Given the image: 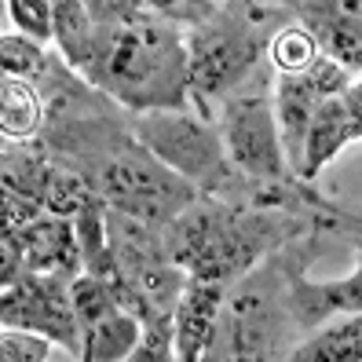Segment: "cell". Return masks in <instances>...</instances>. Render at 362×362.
Segmentation results:
<instances>
[{
  "label": "cell",
  "mask_w": 362,
  "mask_h": 362,
  "mask_svg": "<svg viewBox=\"0 0 362 362\" xmlns=\"http://www.w3.org/2000/svg\"><path fill=\"white\" fill-rule=\"evenodd\" d=\"M124 362H176V340L173 326H158V329H143L139 348L124 358Z\"/></svg>",
  "instance_id": "603a6c76"
},
{
  "label": "cell",
  "mask_w": 362,
  "mask_h": 362,
  "mask_svg": "<svg viewBox=\"0 0 362 362\" xmlns=\"http://www.w3.org/2000/svg\"><path fill=\"white\" fill-rule=\"evenodd\" d=\"M37 88L45 95V129L37 139L62 168L88 183L110 212L165 230L202 198L136 139L132 114L95 92L59 55H52Z\"/></svg>",
  "instance_id": "6da1fadb"
},
{
  "label": "cell",
  "mask_w": 362,
  "mask_h": 362,
  "mask_svg": "<svg viewBox=\"0 0 362 362\" xmlns=\"http://www.w3.org/2000/svg\"><path fill=\"white\" fill-rule=\"evenodd\" d=\"M0 322L4 329H23L66 348L81 358V326L74 311V282L62 274H18L0 293Z\"/></svg>",
  "instance_id": "ba28073f"
},
{
  "label": "cell",
  "mask_w": 362,
  "mask_h": 362,
  "mask_svg": "<svg viewBox=\"0 0 362 362\" xmlns=\"http://www.w3.org/2000/svg\"><path fill=\"white\" fill-rule=\"evenodd\" d=\"M355 77L344 74L329 59H318L308 74H274V117H279V132L286 146L289 173L300 180L304 165V139L311 129V117L318 114V106L337 99Z\"/></svg>",
  "instance_id": "9c48e42d"
},
{
  "label": "cell",
  "mask_w": 362,
  "mask_h": 362,
  "mask_svg": "<svg viewBox=\"0 0 362 362\" xmlns=\"http://www.w3.org/2000/svg\"><path fill=\"white\" fill-rule=\"evenodd\" d=\"M318 59H322V52H318V40H315L300 23H293V18L271 37L267 62H271L274 74H308Z\"/></svg>",
  "instance_id": "d6986e66"
},
{
  "label": "cell",
  "mask_w": 362,
  "mask_h": 362,
  "mask_svg": "<svg viewBox=\"0 0 362 362\" xmlns=\"http://www.w3.org/2000/svg\"><path fill=\"white\" fill-rule=\"evenodd\" d=\"M322 234L311 220L279 209H252L220 198H198L165 227V245L187 279L234 286L286 245ZM329 238V234H326ZM333 242V238H329Z\"/></svg>",
  "instance_id": "3957f363"
},
{
  "label": "cell",
  "mask_w": 362,
  "mask_h": 362,
  "mask_svg": "<svg viewBox=\"0 0 362 362\" xmlns=\"http://www.w3.org/2000/svg\"><path fill=\"white\" fill-rule=\"evenodd\" d=\"M132 132L168 173L187 180L202 198L227 202L234 194V187L242 183V176L234 173V165L227 158V146H223L216 121H209L194 110L136 114Z\"/></svg>",
  "instance_id": "5b68a950"
},
{
  "label": "cell",
  "mask_w": 362,
  "mask_h": 362,
  "mask_svg": "<svg viewBox=\"0 0 362 362\" xmlns=\"http://www.w3.org/2000/svg\"><path fill=\"white\" fill-rule=\"evenodd\" d=\"M0 257H4V267H0L4 282L18 279V274H62V279L77 282L84 274L74 220L52 216V212H45L23 230H4Z\"/></svg>",
  "instance_id": "30bf717a"
},
{
  "label": "cell",
  "mask_w": 362,
  "mask_h": 362,
  "mask_svg": "<svg viewBox=\"0 0 362 362\" xmlns=\"http://www.w3.org/2000/svg\"><path fill=\"white\" fill-rule=\"evenodd\" d=\"M344 95V92H340ZM329 99L318 106V114L311 117V129H308V139H304V165H300V180L315 183L318 173L344 151L351 139V129H348V114H344V99Z\"/></svg>",
  "instance_id": "9a60e30c"
},
{
  "label": "cell",
  "mask_w": 362,
  "mask_h": 362,
  "mask_svg": "<svg viewBox=\"0 0 362 362\" xmlns=\"http://www.w3.org/2000/svg\"><path fill=\"white\" fill-rule=\"evenodd\" d=\"M52 348H55L52 340L37 333L4 329V337H0V362H48Z\"/></svg>",
  "instance_id": "7402d4cb"
},
{
  "label": "cell",
  "mask_w": 362,
  "mask_h": 362,
  "mask_svg": "<svg viewBox=\"0 0 362 362\" xmlns=\"http://www.w3.org/2000/svg\"><path fill=\"white\" fill-rule=\"evenodd\" d=\"M227 300V286L187 279L183 296L173 318V340H176V362H202L212 348V337L220 326V311Z\"/></svg>",
  "instance_id": "4fadbf2b"
},
{
  "label": "cell",
  "mask_w": 362,
  "mask_h": 362,
  "mask_svg": "<svg viewBox=\"0 0 362 362\" xmlns=\"http://www.w3.org/2000/svg\"><path fill=\"white\" fill-rule=\"evenodd\" d=\"M286 8L318 40L322 59L362 77V0H289Z\"/></svg>",
  "instance_id": "7c38bea8"
},
{
  "label": "cell",
  "mask_w": 362,
  "mask_h": 362,
  "mask_svg": "<svg viewBox=\"0 0 362 362\" xmlns=\"http://www.w3.org/2000/svg\"><path fill=\"white\" fill-rule=\"evenodd\" d=\"M74 311L81 326L77 362H124L143 340V322L129 315L103 279L81 274L74 282Z\"/></svg>",
  "instance_id": "8fae6325"
},
{
  "label": "cell",
  "mask_w": 362,
  "mask_h": 362,
  "mask_svg": "<svg viewBox=\"0 0 362 362\" xmlns=\"http://www.w3.org/2000/svg\"><path fill=\"white\" fill-rule=\"evenodd\" d=\"M95 55L81 77L124 114L190 110L187 33L161 18L151 0H88Z\"/></svg>",
  "instance_id": "7a4b0ae2"
},
{
  "label": "cell",
  "mask_w": 362,
  "mask_h": 362,
  "mask_svg": "<svg viewBox=\"0 0 362 362\" xmlns=\"http://www.w3.org/2000/svg\"><path fill=\"white\" fill-rule=\"evenodd\" d=\"M216 129L223 136L227 158L234 173L257 183H282L293 180L286 146L274 117V70L267 66L245 81L234 95L216 106Z\"/></svg>",
  "instance_id": "8992f818"
},
{
  "label": "cell",
  "mask_w": 362,
  "mask_h": 362,
  "mask_svg": "<svg viewBox=\"0 0 362 362\" xmlns=\"http://www.w3.org/2000/svg\"><path fill=\"white\" fill-rule=\"evenodd\" d=\"M286 4H216L205 23L187 30L190 110L216 121V106L267 66L271 37L289 23Z\"/></svg>",
  "instance_id": "277c9868"
},
{
  "label": "cell",
  "mask_w": 362,
  "mask_h": 362,
  "mask_svg": "<svg viewBox=\"0 0 362 362\" xmlns=\"http://www.w3.org/2000/svg\"><path fill=\"white\" fill-rule=\"evenodd\" d=\"M340 99H344V114H348L351 139H362V77H355Z\"/></svg>",
  "instance_id": "d4e9b609"
},
{
  "label": "cell",
  "mask_w": 362,
  "mask_h": 362,
  "mask_svg": "<svg viewBox=\"0 0 362 362\" xmlns=\"http://www.w3.org/2000/svg\"><path fill=\"white\" fill-rule=\"evenodd\" d=\"M55 55L81 77L95 55V23L84 0H55Z\"/></svg>",
  "instance_id": "2e32d148"
},
{
  "label": "cell",
  "mask_w": 362,
  "mask_h": 362,
  "mask_svg": "<svg viewBox=\"0 0 362 362\" xmlns=\"http://www.w3.org/2000/svg\"><path fill=\"white\" fill-rule=\"evenodd\" d=\"M289 362H362V315H340L293 348Z\"/></svg>",
  "instance_id": "e0dca14e"
},
{
  "label": "cell",
  "mask_w": 362,
  "mask_h": 362,
  "mask_svg": "<svg viewBox=\"0 0 362 362\" xmlns=\"http://www.w3.org/2000/svg\"><path fill=\"white\" fill-rule=\"evenodd\" d=\"M0 66H4V77L37 84L52 66V52L40 48L37 40H30L23 33H4L0 37Z\"/></svg>",
  "instance_id": "ffe728a7"
},
{
  "label": "cell",
  "mask_w": 362,
  "mask_h": 362,
  "mask_svg": "<svg viewBox=\"0 0 362 362\" xmlns=\"http://www.w3.org/2000/svg\"><path fill=\"white\" fill-rule=\"evenodd\" d=\"M329 238L326 234H311L282 249V267H286V300L296 318L300 333H315L318 326L333 322L340 315H362V238L351 242L358 252V264L348 279H333V282H315L308 279V264L322 252Z\"/></svg>",
  "instance_id": "52a82bcc"
},
{
  "label": "cell",
  "mask_w": 362,
  "mask_h": 362,
  "mask_svg": "<svg viewBox=\"0 0 362 362\" xmlns=\"http://www.w3.org/2000/svg\"><path fill=\"white\" fill-rule=\"evenodd\" d=\"M4 11L11 15V23L18 26L23 37L37 40L40 48H45L48 40L55 45V11H52L48 0H8Z\"/></svg>",
  "instance_id": "44dd1931"
},
{
  "label": "cell",
  "mask_w": 362,
  "mask_h": 362,
  "mask_svg": "<svg viewBox=\"0 0 362 362\" xmlns=\"http://www.w3.org/2000/svg\"><path fill=\"white\" fill-rule=\"evenodd\" d=\"M52 173H55V158L48 154V146L40 139H30V143L4 139V146H0V183H4V194L30 198L45 209V190H48Z\"/></svg>",
  "instance_id": "5bb4252c"
},
{
  "label": "cell",
  "mask_w": 362,
  "mask_h": 362,
  "mask_svg": "<svg viewBox=\"0 0 362 362\" xmlns=\"http://www.w3.org/2000/svg\"><path fill=\"white\" fill-rule=\"evenodd\" d=\"M45 216V209L30 198H18V194H4V230H23L33 220Z\"/></svg>",
  "instance_id": "cb8c5ba5"
},
{
  "label": "cell",
  "mask_w": 362,
  "mask_h": 362,
  "mask_svg": "<svg viewBox=\"0 0 362 362\" xmlns=\"http://www.w3.org/2000/svg\"><path fill=\"white\" fill-rule=\"evenodd\" d=\"M0 129L8 143H30L45 129V95L33 81L4 77L0 84Z\"/></svg>",
  "instance_id": "ac0fdd59"
}]
</instances>
